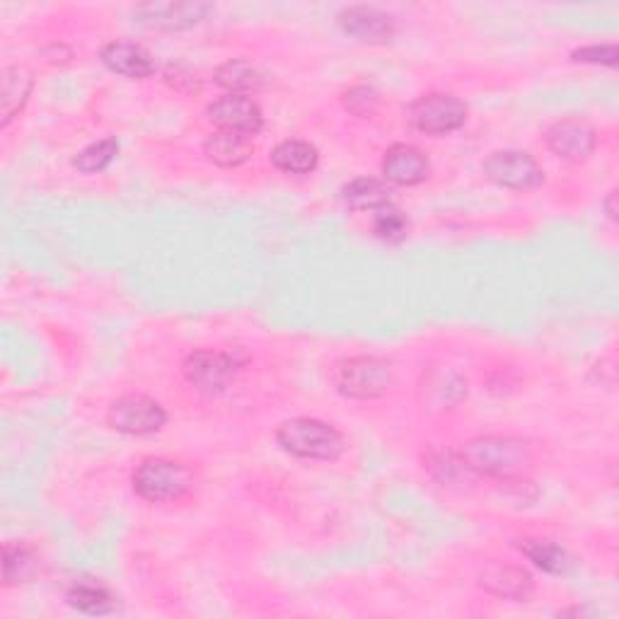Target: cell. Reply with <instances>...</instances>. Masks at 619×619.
Here are the masks:
<instances>
[{"label": "cell", "instance_id": "cell-21", "mask_svg": "<svg viewBox=\"0 0 619 619\" xmlns=\"http://www.w3.org/2000/svg\"><path fill=\"white\" fill-rule=\"evenodd\" d=\"M216 83L230 95H250L262 87V78L247 61H228L216 71Z\"/></svg>", "mask_w": 619, "mask_h": 619}, {"label": "cell", "instance_id": "cell-23", "mask_svg": "<svg viewBox=\"0 0 619 619\" xmlns=\"http://www.w3.org/2000/svg\"><path fill=\"white\" fill-rule=\"evenodd\" d=\"M37 557L22 545H5L3 549V579L8 585H15L35 576Z\"/></svg>", "mask_w": 619, "mask_h": 619}, {"label": "cell", "instance_id": "cell-24", "mask_svg": "<svg viewBox=\"0 0 619 619\" xmlns=\"http://www.w3.org/2000/svg\"><path fill=\"white\" fill-rule=\"evenodd\" d=\"M119 153V143L115 139H105V141H97L93 145H87V148L75 157V167L85 175H95V172H103L111 165Z\"/></svg>", "mask_w": 619, "mask_h": 619}, {"label": "cell", "instance_id": "cell-5", "mask_svg": "<svg viewBox=\"0 0 619 619\" xmlns=\"http://www.w3.org/2000/svg\"><path fill=\"white\" fill-rule=\"evenodd\" d=\"M467 119V107L455 95H424L409 107V121L416 131L441 136V133L457 131Z\"/></svg>", "mask_w": 619, "mask_h": 619}, {"label": "cell", "instance_id": "cell-8", "mask_svg": "<svg viewBox=\"0 0 619 619\" xmlns=\"http://www.w3.org/2000/svg\"><path fill=\"white\" fill-rule=\"evenodd\" d=\"M484 172L497 182L499 187L509 189H537L545 182L543 167L537 165L533 155L521 153V151H501L493 153L487 163H484Z\"/></svg>", "mask_w": 619, "mask_h": 619}, {"label": "cell", "instance_id": "cell-9", "mask_svg": "<svg viewBox=\"0 0 619 619\" xmlns=\"http://www.w3.org/2000/svg\"><path fill=\"white\" fill-rule=\"evenodd\" d=\"M209 119L223 131H235L242 136H254L262 129V109L247 95H225L209 107Z\"/></svg>", "mask_w": 619, "mask_h": 619}, {"label": "cell", "instance_id": "cell-27", "mask_svg": "<svg viewBox=\"0 0 619 619\" xmlns=\"http://www.w3.org/2000/svg\"><path fill=\"white\" fill-rule=\"evenodd\" d=\"M576 61H591V63H605V66H615L617 51L615 47H591V49H581L573 53Z\"/></svg>", "mask_w": 619, "mask_h": 619}, {"label": "cell", "instance_id": "cell-25", "mask_svg": "<svg viewBox=\"0 0 619 619\" xmlns=\"http://www.w3.org/2000/svg\"><path fill=\"white\" fill-rule=\"evenodd\" d=\"M376 235L388 242H400L407 235V218L395 204L380 206L376 211Z\"/></svg>", "mask_w": 619, "mask_h": 619}, {"label": "cell", "instance_id": "cell-20", "mask_svg": "<svg viewBox=\"0 0 619 619\" xmlns=\"http://www.w3.org/2000/svg\"><path fill=\"white\" fill-rule=\"evenodd\" d=\"M344 201L356 211H378L380 206L392 204V189L385 182H380V179L361 177L344 187Z\"/></svg>", "mask_w": 619, "mask_h": 619}, {"label": "cell", "instance_id": "cell-15", "mask_svg": "<svg viewBox=\"0 0 619 619\" xmlns=\"http://www.w3.org/2000/svg\"><path fill=\"white\" fill-rule=\"evenodd\" d=\"M0 123L8 127L13 121L22 107L27 105L29 93H32V73L27 69H20V66H13V69H5L3 78H0Z\"/></svg>", "mask_w": 619, "mask_h": 619}, {"label": "cell", "instance_id": "cell-3", "mask_svg": "<svg viewBox=\"0 0 619 619\" xmlns=\"http://www.w3.org/2000/svg\"><path fill=\"white\" fill-rule=\"evenodd\" d=\"M332 380L344 397L376 400L392 385V370L376 356H358L334 368Z\"/></svg>", "mask_w": 619, "mask_h": 619}, {"label": "cell", "instance_id": "cell-16", "mask_svg": "<svg viewBox=\"0 0 619 619\" xmlns=\"http://www.w3.org/2000/svg\"><path fill=\"white\" fill-rule=\"evenodd\" d=\"M204 151H206L211 163H216L221 167H238V165L250 160L254 145H252L250 136L218 129L206 139Z\"/></svg>", "mask_w": 619, "mask_h": 619}, {"label": "cell", "instance_id": "cell-14", "mask_svg": "<svg viewBox=\"0 0 619 619\" xmlns=\"http://www.w3.org/2000/svg\"><path fill=\"white\" fill-rule=\"evenodd\" d=\"M103 63L111 73L131 78V81H143L153 75L155 61L148 49L131 41H111L103 51Z\"/></svg>", "mask_w": 619, "mask_h": 619}, {"label": "cell", "instance_id": "cell-2", "mask_svg": "<svg viewBox=\"0 0 619 619\" xmlns=\"http://www.w3.org/2000/svg\"><path fill=\"white\" fill-rule=\"evenodd\" d=\"M276 441L286 453L306 460H336L344 453V436L318 419H290L278 426Z\"/></svg>", "mask_w": 619, "mask_h": 619}, {"label": "cell", "instance_id": "cell-12", "mask_svg": "<svg viewBox=\"0 0 619 619\" xmlns=\"http://www.w3.org/2000/svg\"><path fill=\"white\" fill-rule=\"evenodd\" d=\"M340 25L346 35L368 44H382L395 37V20L382 13V10L368 5L346 8L340 15Z\"/></svg>", "mask_w": 619, "mask_h": 619}, {"label": "cell", "instance_id": "cell-7", "mask_svg": "<svg viewBox=\"0 0 619 619\" xmlns=\"http://www.w3.org/2000/svg\"><path fill=\"white\" fill-rule=\"evenodd\" d=\"M238 358L225 352H211V348H201V352L191 354L184 361V376L199 392L206 395H218L230 385V380L238 373Z\"/></svg>", "mask_w": 619, "mask_h": 619}, {"label": "cell", "instance_id": "cell-6", "mask_svg": "<svg viewBox=\"0 0 619 619\" xmlns=\"http://www.w3.org/2000/svg\"><path fill=\"white\" fill-rule=\"evenodd\" d=\"M107 421L115 431L129 436H151L157 433L167 421L165 409L155 400L145 395L119 397L109 407Z\"/></svg>", "mask_w": 619, "mask_h": 619}, {"label": "cell", "instance_id": "cell-10", "mask_svg": "<svg viewBox=\"0 0 619 619\" xmlns=\"http://www.w3.org/2000/svg\"><path fill=\"white\" fill-rule=\"evenodd\" d=\"M547 145L561 160H585L595 148V129L583 119L557 121L555 127L547 131Z\"/></svg>", "mask_w": 619, "mask_h": 619}, {"label": "cell", "instance_id": "cell-26", "mask_svg": "<svg viewBox=\"0 0 619 619\" xmlns=\"http://www.w3.org/2000/svg\"><path fill=\"white\" fill-rule=\"evenodd\" d=\"M380 97L373 87H354L346 93V109L354 111L356 117H373L376 109H378Z\"/></svg>", "mask_w": 619, "mask_h": 619}, {"label": "cell", "instance_id": "cell-18", "mask_svg": "<svg viewBox=\"0 0 619 619\" xmlns=\"http://www.w3.org/2000/svg\"><path fill=\"white\" fill-rule=\"evenodd\" d=\"M481 585L491 591L499 598H511V600H523L533 591V579L527 576V571L515 569V567H493L484 571Z\"/></svg>", "mask_w": 619, "mask_h": 619}, {"label": "cell", "instance_id": "cell-22", "mask_svg": "<svg viewBox=\"0 0 619 619\" xmlns=\"http://www.w3.org/2000/svg\"><path fill=\"white\" fill-rule=\"evenodd\" d=\"M521 549L527 559L535 561V567L547 573H567L571 569V557L567 555V549L547 543V539H523Z\"/></svg>", "mask_w": 619, "mask_h": 619}, {"label": "cell", "instance_id": "cell-11", "mask_svg": "<svg viewBox=\"0 0 619 619\" xmlns=\"http://www.w3.org/2000/svg\"><path fill=\"white\" fill-rule=\"evenodd\" d=\"M211 5L206 3H145L136 8L141 25L151 29H189L206 20Z\"/></svg>", "mask_w": 619, "mask_h": 619}, {"label": "cell", "instance_id": "cell-17", "mask_svg": "<svg viewBox=\"0 0 619 619\" xmlns=\"http://www.w3.org/2000/svg\"><path fill=\"white\" fill-rule=\"evenodd\" d=\"M69 603L83 615H109L117 610L115 595L95 579H78L69 588Z\"/></svg>", "mask_w": 619, "mask_h": 619}, {"label": "cell", "instance_id": "cell-4", "mask_svg": "<svg viewBox=\"0 0 619 619\" xmlns=\"http://www.w3.org/2000/svg\"><path fill=\"white\" fill-rule=\"evenodd\" d=\"M191 487V475L184 465L172 463V460L153 457L145 460L133 472V489L141 499L160 503V501H175L184 497Z\"/></svg>", "mask_w": 619, "mask_h": 619}, {"label": "cell", "instance_id": "cell-19", "mask_svg": "<svg viewBox=\"0 0 619 619\" xmlns=\"http://www.w3.org/2000/svg\"><path fill=\"white\" fill-rule=\"evenodd\" d=\"M318 148L306 141H284L272 153V163L286 175H308L318 167Z\"/></svg>", "mask_w": 619, "mask_h": 619}, {"label": "cell", "instance_id": "cell-13", "mask_svg": "<svg viewBox=\"0 0 619 619\" xmlns=\"http://www.w3.org/2000/svg\"><path fill=\"white\" fill-rule=\"evenodd\" d=\"M382 175L392 184L414 187L424 182L426 175H429V160H426V155L416 145H392L385 160H382Z\"/></svg>", "mask_w": 619, "mask_h": 619}, {"label": "cell", "instance_id": "cell-28", "mask_svg": "<svg viewBox=\"0 0 619 619\" xmlns=\"http://www.w3.org/2000/svg\"><path fill=\"white\" fill-rule=\"evenodd\" d=\"M615 199H617V194L612 191L610 199H607V204H605V206H607V213H610V218H617V213H615Z\"/></svg>", "mask_w": 619, "mask_h": 619}, {"label": "cell", "instance_id": "cell-1", "mask_svg": "<svg viewBox=\"0 0 619 619\" xmlns=\"http://www.w3.org/2000/svg\"><path fill=\"white\" fill-rule=\"evenodd\" d=\"M463 463L479 475L521 479L531 469V448L511 436H481L463 448Z\"/></svg>", "mask_w": 619, "mask_h": 619}]
</instances>
